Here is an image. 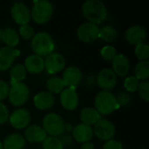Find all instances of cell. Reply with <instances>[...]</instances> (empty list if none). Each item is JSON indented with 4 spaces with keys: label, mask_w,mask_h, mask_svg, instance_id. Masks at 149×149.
Here are the masks:
<instances>
[{
    "label": "cell",
    "mask_w": 149,
    "mask_h": 149,
    "mask_svg": "<svg viewBox=\"0 0 149 149\" xmlns=\"http://www.w3.org/2000/svg\"><path fill=\"white\" fill-rule=\"evenodd\" d=\"M30 95V90L29 87L24 84L23 82L19 83H11L10 82V87L9 90V100L10 102L16 107H19L24 105Z\"/></svg>",
    "instance_id": "8992f818"
},
{
    "label": "cell",
    "mask_w": 149,
    "mask_h": 149,
    "mask_svg": "<svg viewBox=\"0 0 149 149\" xmlns=\"http://www.w3.org/2000/svg\"><path fill=\"white\" fill-rule=\"evenodd\" d=\"M44 62L45 68L51 74L61 72L65 66V58L58 52H52L47 55Z\"/></svg>",
    "instance_id": "9c48e42d"
},
{
    "label": "cell",
    "mask_w": 149,
    "mask_h": 149,
    "mask_svg": "<svg viewBox=\"0 0 149 149\" xmlns=\"http://www.w3.org/2000/svg\"><path fill=\"white\" fill-rule=\"evenodd\" d=\"M99 38L103 39L106 42H113L117 38V31L114 27L111 25H106L103 26L101 29H100Z\"/></svg>",
    "instance_id": "83f0119b"
},
{
    "label": "cell",
    "mask_w": 149,
    "mask_h": 149,
    "mask_svg": "<svg viewBox=\"0 0 149 149\" xmlns=\"http://www.w3.org/2000/svg\"><path fill=\"white\" fill-rule=\"evenodd\" d=\"M25 145V139L19 134H12L8 135L3 142V149H23Z\"/></svg>",
    "instance_id": "7402d4cb"
},
{
    "label": "cell",
    "mask_w": 149,
    "mask_h": 149,
    "mask_svg": "<svg viewBox=\"0 0 149 149\" xmlns=\"http://www.w3.org/2000/svg\"><path fill=\"white\" fill-rule=\"evenodd\" d=\"M43 129L46 134L56 137L63 134L65 130V125L60 115L55 113H50L43 119Z\"/></svg>",
    "instance_id": "5b68a950"
},
{
    "label": "cell",
    "mask_w": 149,
    "mask_h": 149,
    "mask_svg": "<svg viewBox=\"0 0 149 149\" xmlns=\"http://www.w3.org/2000/svg\"><path fill=\"white\" fill-rule=\"evenodd\" d=\"M138 91H139V94L141 96V98L145 100V101H148L149 100V82L148 80H145V81H141L139 84L138 86Z\"/></svg>",
    "instance_id": "836d02e7"
},
{
    "label": "cell",
    "mask_w": 149,
    "mask_h": 149,
    "mask_svg": "<svg viewBox=\"0 0 149 149\" xmlns=\"http://www.w3.org/2000/svg\"><path fill=\"white\" fill-rule=\"evenodd\" d=\"M135 55L139 59L142 60H148L149 58V46L146 43L139 44L135 46Z\"/></svg>",
    "instance_id": "f546056e"
},
{
    "label": "cell",
    "mask_w": 149,
    "mask_h": 149,
    "mask_svg": "<svg viewBox=\"0 0 149 149\" xmlns=\"http://www.w3.org/2000/svg\"><path fill=\"white\" fill-rule=\"evenodd\" d=\"M9 111L4 104L0 102V124L5 123L9 120Z\"/></svg>",
    "instance_id": "8d00e7d4"
},
{
    "label": "cell",
    "mask_w": 149,
    "mask_h": 149,
    "mask_svg": "<svg viewBox=\"0 0 149 149\" xmlns=\"http://www.w3.org/2000/svg\"><path fill=\"white\" fill-rule=\"evenodd\" d=\"M31 49L36 55L47 56L52 52L55 45L52 37L45 31H39L31 38Z\"/></svg>",
    "instance_id": "3957f363"
},
{
    "label": "cell",
    "mask_w": 149,
    "mask_h": 149,
    "mask_svg": "<svg viewBox=\"0 0 149 149\" xmlns=\"http://www.w3.org/2000/svg\"><path fill=\"white\" fill-rule=\"evenodd\" d=\"M46 87L49 90V93H59L64 90L65 84L63 79L58 77H52L46 82Z\"/></svg>",
    "instance_id": "4316f807"
},
{
    "label": "cell",
    "mask_w": 149,
    "mask_h": 149,
    "mask_svg": "<svg viewBox=\"0 0 149 149\" xmlns=\"http://www.w3.org/2000/svg\"><path fill=\"white\" fill-rule=\"evenodd\" d=\"M9 90L10 86L7 82L4 80H0V102L1 100H3L4 99L7 98L9 94Z\"/></svg>",
    "instance_id": "d590c367"
},
{
    "label": "cell",
    "mask_w": 149,
    "mask_h": 149,
    "mask_svg": "<svg viewBox=\"0 0 149 149\" xmlns=\"http://www.w3.org/2000/svg\"><path fill=\"white\" fill-rule=\"evenodd\" d=\"M100 55L105 60L112 61L114 58V57L117 55V51H116L115 47H113L112 45H106L101 49Z\"/></svg>",
    "instance_id": "4dcf8cb0"
},
{
    "label": "cell",
    "mask_w": 149,
    "mask_h": 149,
    "mask_svg": "<svg viewBox=\"0 0 149 149\" xmlns=\"http://www.w3.org/2000/svg\"><path fill=\"white\" fill-rule=\"evenodd\" d=\"M2 39L9 47H15L18 45L19 36L17 31L13 28H6L2 33Z\"/></svg>",
    "instance_id": "cb8c5ba5"
},
{
    "label": "cell",
    "mask_w": 149,
    "mask_h": 149,
    "mask_svg": "<svg viewBox=\"0 0 149 149\" xmlns=\"http://www.w3.org/2000/svg\"><path fill=\"white\" fill-rule=\"evenodd\" d=\"M26 75V70L22 64L15 65L10 71V77L11 83H19L22 82Z\"/></svg>",
    "instance_id": "d4e9b609"
},
{
    "label": "cell",
    "mask_w": 149,
    "mask_h": 149,
    "mask_svg": "<svg viewBox=\"0 0 149 149\" xmlns=\"http://www.w3.org/2000/svg\"><path fill=\"white\" fill-rule=\"evenodd\" d=\"M10 125L17 129H23L26 127L31 121L30 113L24 108H19L11 113L9 116Z\"/></svg>",
    "instance_id": "8fae6325"
},
{
    "label": "cell",
    "mask_w": 149,
    "mask_h": 149,
    "mask_svg": "<svg viewBox=\"0 0 149 149\" xmlns=\"http://www.w3.org/2000/svg\"><path fill=\"white\" fill-rule=\"evenodd\" d=\"M139 79L135 76H129L124 81V86L127 91L130 93H134L138 89L139 86Z\"/></svg>",
    "instance_id": "1f68e13d"
},
{
    "label": "cell",
    "mask_w": 149,
    "mask_h": 149,
    "mask_svg": "<svg viewBox=\"0 0 149 149\" xmlns=\"http://www.w3.org/2000/svg\"><path fill=\"white\" fill-rule=\"evenodd\" d=\"M96 111L102 115H107L119 108L116 97L109 91L100 92L94 100Z\"/></svg>",
    "instance_id": "7a4b0ae2"
},
{
    "label": "cell",
    "mask_w": 149,
    "mask_h": 149,
    "mask_svg": "<svg viewBox=\"0 0 149 149\" xmlns=\"http://www.w3.org/2000/svg\"><path fill=\"white\" fill-rule=\"evenodd\" d=\"M147 37V32L142 26L140 25H134L128 28L126 31L125 38L126 40L134 45H137L144 42Z\"/></svg>",
    "instance_id": "2e32d148"
},
{
    "label": "cell",
    "mask_w": 149,
    "mask_h": 149,
    "mask_svg": "<svg viewBox=\"0 0 149 149\" xmlns=\"http://www.w3.org/2000/svg\"><path fill=\"white\" fill-rule=\"evenodd\" d=\"M100 28L98 25L90 22L82 24L77 31L79 39L85 43H91L99 38Z\"/></svg>",
    "instance_id": "ba28073f"
},
{
    "label": "cell",
    "mask_w": 149,
    "mask_h": 149,
    "mask_svg": "<svg viewBox=\"0 0 149 149\" xmlns=\"http://www.w3.org/2000/svg\"><path fill=\"white\" fill-rule=\"evenodd\" d=\"M80 149H95V148H94V145L92 142L88 141V142L83 143L82 146L80 147Z\"/></svg>",
    "instance_id": "f35d334b"
},
{
    "label": "cell",
    "mask_w": 149,
    "mask_h": 149,
    "mask_svg": "<svg viewBox=\"0 0 149 149\" xmlns=\"http://www.w3.org/2000/svg\"><path fill=\"white\" fill-rule=\"evenodd\" d=\"M135 77L139 80H148L149 78V61L148 60H142L139 62L134 69Z\"/></svg>",
    "instance_id": "484cf974"
},
{
    "label": "cell",
    "mask_w": 149,
    "mask_h": 149,
    "mask_svg": "<svg viewBox=\"0 0 149 149\" xmlns=\"http://www.w3.org/2000/svg\"><path fill=\"white\" fill-rule=\"evenodd\" d=\"M24 68L31 73L37 74L41 72L45 68V62L42 57L32 54L28 56L24 60Z\"/></svg>",
    "instance_id": "d6986e66"
},
{
    "label": "cell",
    "mask_w": 149,
    "mask_h": 149,
    "mask_svg": "<svg viewBox=\"0 0 149 149\" xmlns=\"http://www.w3.org/2000/svg\"><path fill=\"white\" fill-rule=\"evenodd\" d=\"M142 149H144V148H142Z\"/></svg>",
    "instance_id": "60d3db41"
},
{
    "label": "cell",
    "mask_w": 149,
    "mask_h": 149,
    "mask_svg": "<svg viewBox=\"0 0 149 149\" xmlns=\"http://www.w3.org/2000/svg\"><path fill=\"white\" fill-rule=\"evenodd\" d=\"M19 34L24 39L29 40L33 38V36L35 35V31H34V29L31 25L24 24V25H21L19 28Z\"/></svg>",
    "instance_id": "d6a6232c"
},
{
    "label": "cell",
    "mask_w": 149,
    "mask_h": 149,
    "mask_svg": "<svg viewBox=\"0 0 149 149\" xmlns=\"http://www.w3.org/2000/svg\"><path fill=\"white\" fill-rule=\"evenodd\" d=\"M53 5L47 0L35 1L31 8V17L37 24H45L52 17Z\"/></svg>",
    "instance_id": "277c9868"
},
{
    "label": "cell",
    "mask_w": 149,
    "mask_h": 149,
    "mask_svg": "<svg viewBox=\"0 0 149 149\" xmlns=\"http://www.w3.org/2000/svg\"><path fill=\"white\" fill-rule=\"evenodd\" d=\"M85 17L94 24H101L107 17V10L103 2L100 0H87L82 5Z\"/></svg>",
    "instance_id": "6da1fadb"
},
{
    "label": "cell",
    "mask_w": 149,
    "mask_h": 149,
    "mask_svg": "<svg viewBox=\"0 0 149 149\" xmlns=\"http://www.w3.org/2000/svg\"><path fill=\"white\" fill-rule=\"evenodd\" d=\"M43 148L44 149H63L64 145L62 141L57 137H46L43 141Z\"/></svg>",
    "instance_id": "f1b7e54d"
},
{
    "label": "cell",
    "mask_w": 149,
    "mask_h": 149,
    "mask_svg": "<svg viewBox=\"0 0 149 149\" xmlns=\"http://www.w3.org/2000/svg\"><path fill=\"white\" fill-rule=\"evenodd\" d=\"M62 79L65 84V86L75 89V87L82 80V72L80 69L77 66H69L65 68V70L64 71Z\"/></svg>",
    "instance_id": "4fadbf2b"
},
{
    "label": "cell",
    "mask_w": 149,
    "mask_h": 149,
    "mask_svg": "<svg viewBox=\"0 0 149 149\" xmlns=\"http://www.w3.org/2000/svg\"><path fill=\"white\" fill-rule=\"evenodd\" d=\"M98 85L104 90L108 91L115 87L117 83V76L113 70L105 68L101 70L97 77Z\"/></svg>",
    "instance_id": "5bb4252c"
},
{
    "label": "cell",
    "mask_w": 149,
    "mask_h": 149,
    "mask_svg": "<svg viewBox=\"0 0 149 149\" xmlns=\"http://www.w3.org/2000/svg\"><path fill=\"white\" fill-rule=\"evenodd\" d=\"M72 135L74 140L78 142H88L93 137V130L91 126L86 124H79L77 125L72 131Z\"/></svg>",
    "instance_id": "ac0fdd59"
},
{
    "label": "cell",
    "mask_w": 149,
    "mask_h": 149,
    "mask_svg": "<svg viewBox=\"0 0 149 149\" xmlns=\"http://www.w3.org/2000/svg\"><path fill=\"white\" fill-rule=\"evenodd\" d=\"M20 55V51L9 46L0 48V71L8 70L13 64L15 58Z\"/></svg>",
    "instance_id": "7c38bea8"
},
{
    "label": "cell",
    "mask_w": 149,
    "mask_h": 149,
    "mask_svg": "<svg viewBox=\"0 0 149 149\" xmlns=\"http://www.w3.org/2000/svg\"><path fill=\"white\" fill-rule=\"evenodd\" d=\"M113 72L120 77L126 76L130 70V63L124 54H117L112 60Z\"/></svg>",
    "instance_id": "e0dca14e"
},
{
    "label": "cell",
    "mask_w": 149,
    "mask_h": 149,
    "mask_svg": "<svg viewBox=\"0 0 149 149\" xmlns=\"http://www.w3.org/2000/svg\"><path fill=\"white\" fill-rule=\"evenodd\" d=\"M11 17L14 21L21 25L28 24L31 19V10L24 3H16L10 10Z\"/></svg>",
    "instance_id": "30bf717a"
},
{
    "label": "cell",
    "mask_w": 149,
    "mask_h": 149,
    "mask_svg": "<svg viewBox=\"0 0 149 149\" xmlns=\"http://www.w3.org/2000/svg\"><path fill=\"white\" fill-rule=\"evenodd\" d=\"M93 134L101 141H109L112 140L115 135V127L108 120L106 119H100L95 125Z\"/></svg>",
    "instance_id": "52a82bcc"
},
{
    "label": "cell",
    "mask_w": 149,
    "mask_h": 149,
    "mask_svg": "<svg viewBox=\"0 0 149 149\" xmlns=\"http://www.w3.org/2000/svg\"><path fill=\"white\" fill-rule=\"evenodd\" d=\"M103 149H123V145L121 142L116 140L107 141L103 146Z\"/></svg>",
    "instance_id": "e575fe53"
},
{
    "label": "cell",
    "mask_w": 149,
    "mask_h": 149,
    "mask_svg": "<svg viewBox=\"0 0 149 149\" xmlns=\"http://www.w3.org/2000/svg\"><path fill=\"white\" fill-rule=\"evenodd\" d=\"M0 149H3V143L0 141Z\"/></svg>",
    "instance_id": "ab89813d"
},
{
    "label": "cell",
    "mask_w": 149,
    "mask_h": 149,
    "mask_svg": "<svg viewBox=\"0 0 149 149\" xmlns=\"http://www.w3.org/2000/svg\"><path fill=\"white\" fill-rule=\"evenodd\" d=\"M60 103L62 107L68 110H75L79 105V97L74 88H65L60 93Z\"/></svg>",
    "instance_id": "9a60e30c"
},
{
    "label": "cell",
    "mask_w": 149,
    "mask_h": 149,
    "mask_svg": "<svg viewBox=\"0 0 149 149\" xmlns=\"http://www.w3.org/2000/svg\"><path fill=\"white\" fill-rule=\"evenodd\" d=\"M116 99H117V102H118L119 106L120 105H123V106L124 105H127L130 101V96L127 93H120L119 95V97L116 98Z\"/></svg>",
    "instance_id": "74e56055"
},
{
    "label": "cell",
    "mask_w": 149,
    "mask_h": 149,
    "mask_svg": "<svg viewBox=\"0 0 149 149\" xmlns=\"http://www.w3.org/2000/svg\"><path fill=\"white\" fill-rule=\"evenodd\" d=\"M46 133L43 127L36 125L29 126L24 131V139L30 142H41L46 138Z\"/></svg>",
    "instance_id": "44dd1931"
},
{
    "label": "cell",
    "mask_w": 149,
    "mask_h": 149,
    "mask_svg": "<svg viewBox=\"0 0 149 149\" xmlns=\"http://www.w3.org/2000/svg\"><path fill=\"white\" fill-rule=\"evenodd\" d=\"M100 114L93 107H85L80 112V120L83 124L91 126L95 125L100 120Z\"/></svg>",
    "instance_id": "603a6c76"
},
{
    "label": "cell",
    "mask_w": 149,
    "mask_h": 149,
    "mask_svg": "<svg viewBox=\"0 0 149 149\" xmlns=\"http://www.w3.org/2000/svg\"><path fill=\"white\" fill-rule=\"evenodd\" d=\"M33 102L37 108L40 110H47L54 105L55 98L49 92H40L35 95Z\"/></svg>",
    "instance_id": "ffe728a7"
}]
</instances>
